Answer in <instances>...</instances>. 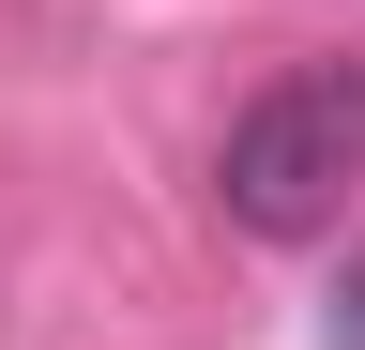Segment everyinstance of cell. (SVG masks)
Returning <instances> with one entry per match:
<instances>
[{
    "label": "cell",
    "mask_w": 365,
    "mask_h": 350,
    "mask_svg": "<svg viewBox=\"0 0 365 350\" xmlns=\"http://www.w3.org/2000/svg\"><path fill=\"white\" fill-rule=\"evenodd\" d=\"M350 183H365V61H289L213 153V198L244 244H319Z\"/></svg>",
    "instance_id": "obj_1"
}]
</instances>
